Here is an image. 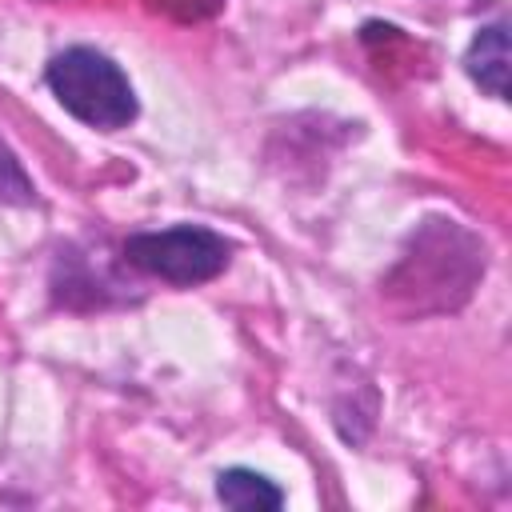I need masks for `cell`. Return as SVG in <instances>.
I'll return each instance as SVG.
<instances>
[{
	"label": "cell",
	"instance_id": "5b68a950",
	"mask_svg": "<svg viewBox=\"0 0 512 512\" xmlns=\"http://www.w3.org/2000/svg\"><path fill=\"white\" fill-rule=\"evenodd\" d=\"M36 188L24 172V164L16 160V152L0 140V204H32Z\"/></svg>",
	"mask_w": 512,
	"mask_h": 512
},
{
	"label": "cell",
	"instance_id": "277c9868",
	"mask_svg": "<svg viewBox=\"0 0 512 512\" xmlns=\"http://www.w3.org/2000/svg\"><path fill=\"white\" fill-rule=\"evenodd\" d=\"M216 496H220V504H228L236 512H264V508L272 512V508L284 504V492L268 476H260L252 468H228V472H220L216 476Z\"/></svg>",
	"mask_w": 512,
	"mask_h": 512
},
{
	"label": "cell",
	"instance_id": "6da1fadb",
	"mask_svg": "<svg viewBox=\"0 0 512 512\" xmlns=\"http://www.w3.org/2000/svg\"><path fill=\"white\" fill-rule=\"evenodd\" d=\"M44 80L52 96L64 104V112H72L88 128L116 132L128 128L140 112L136 92L120 72V64H112L96 48H64L60 56H52Z\"/></svg>",
	"mask_w": 512,
	"mask_h": 512
},
{
	"label": "cell",
	"instance_id": "3957f363",
	"mask_svg": "<svg viewBox=\"0 0 512 512\" xmlns=\"http://www.w3.org/2000/svg\"><path fill=\"white\" fill-rule=\"evenodd\" d=\"M508 64H512V56H508V28H504V24L480 28L476 40H472V48H468V56H464L468 76H472L488 96L504 100V96H508Z\"/></svg>",
	"mask_w": 512,
	"mask_h": 512
},
{
	"label": "cell",
	"instance_id": "7a4b0ae2",
	"mask_svg": "<svg viewBox=\"0 0 512 512\" xmlns=\"http://www.w3.org/2000/svg\"><path fill=\"white\" fill-rule=\"evenodd\" d=\"M124 256L132 268L160 276L168 284L192 288L204 280H216L228 260H232V244L200 224H176V228H160V232H136L124 240Z\"/></svg>",
	"mask_w": 512,
	"mask_h": 512
}]
</instances>
